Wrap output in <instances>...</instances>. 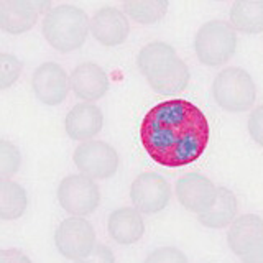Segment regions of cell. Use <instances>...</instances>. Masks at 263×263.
<instances>
[{
    "label": "cell",
    "mask_w": 263,
    "mask_h": 263,
    "mask_svg": "<svg viewBox=\"0 0 263 263\" xmlns=\"http://www.w3.org/2000/svg\"><path fill=\"white\" fill-rule=\"evenodd\" d=\"M140 140L155 163L181 168L201 158L209 145L211 127L197 105L186 99H170L146 112Z\"/></svg>",
    "instance_id": "1"
},
{
    "label": "cell",
    "mask_w": 263,
    "mask_h": 263,
    "mask_svg": "<svg viewBox=\"0 0 263 263\" xmlns=\"http://www.w3.org/2000/svg\"><path fill=\"white\" fill-rule=\"evenodd\" d=\"M137 66L155 92L164 96L183 92L191 78L175 48L163 41H152L140 49Z\"/></svg>",
    "instance_id": "2"
},
{
    "label": "cell",
    "mask_w": 263,
    "mask_h": 263,
    "mask_svg": "<svg viewBox=\"0 0 263 263\" xmlns=\"http://www.w3.org/2000/svg\"><path fill=\"white\" fill-rule=\"evenodd\" d=\"M43 35L58 51H74L86 43L89 35V18L79 7L58 5L45 13Z\"/></svg>",
    "instance_id": "3"
},
{
    "label": "cell",
    "mask_w": 263,
    "mask_h": 263,
    "mask_svg": "<svg viewBox=\"0 0 263 263\" xmlns=\"http://www.w3.org/2000/svg\"><path fill=\"white\" fill-rule=\"evenodd\" d=\"M212 96L224 110L245 112L255 104L257 86L245 69L230 66L214 78Z\"/></svg>",
    "instance_id": "4"
},
{
    "label": "cell",
    "mask_w": 263,
    "mask_h": 263,
    "mask_svg": "<svg viewBox=\"0 0 263 263\" xmlns=\"http://www.w3.org/2000/svg\"><path fill=\"white\" fill-rule=\"evenodd\" d=\"M237 49V31L226 20L205 22L197 30L194 51L205 66H222L234 56Z\"/></svg>",
    "instance_id": "5"
},
{
    "label": "cell",
    "mask_w": 263,
    "mask_h": 263,
    "mask_svg": "<svg viewBox=\"0 0 263 263\" xmlns=\"http://www.w3.org/2000/svg\"><path fill=\"white\" fill-rule=\"evenodd\" d=\"M58 201L71 216L84 217L92 214L101 204L97 183L86 175H69L58 186Z\"/></svg>",
    "instance_id": "6"
},
{
    "label": "cell",
    "mask_w": 263,
    "mask_h": 263,
    "mask_svg": "<svg viewBox=\"0 0 263 263\" xmlns=\"http://www.w3.org/2000/svg\"><path fill=\"white\" fill-rule=\"evenodd\" d=\"M74 164L92 179H109L119 170V155L115 148L99 140L82 142L72 155Z\"/></svg>",
    "instance_id": "7"
},
{
    "label": "cell",
    "mask_w": 263,
    "mask_h": 263,
    "mask_svg": "<svg viewBox=\"0 0 263 263\" xmlns=\"http://www.w3.org/2000/svg\"><path fill=\"white\" fill-rule=\"evenodd\" d=\"M56 249L64 258L79 260L94 249L96 230L87 219L72 216L61 220L54 232Z\"/></svg>",
    "instance_id": "8"
},
{
    "label": "cell",
    "mask_w": 263,
    "mask_h": 263,
    "mask_svg": "<svg viewBox=\"0 0 263 263\" xmlns=\"http://www.w3.org/2000/svg\"><path fill=\"white\" fill-rule=\"evenodd\" d=\"M130 199L138 212L156 214L170 204L171 186L158 173L146 171L134 179L130 186Z\"/></svg>",
    "instance_id": "9"
},
{
    "label": "cell",
    "mask_w": 263,
    "mask_h": 263,
    "mask_svg": "<svg viewBox=\"0 0 263 263\" xmlns=\"http://www.w3.org/2000/svg\"><path fill=\"white\" fill-rule=\"evenodd\" d=\"M31 87L38 101L46 105H58L69 92V78L61 64L43 63L33 72Z\"/></svg>",
    "instance_id": "10"
},
{
    "label": "cell",
    "mask_w": 263,
    "mask_h": 263,
    "mask_svg": "<svg viewBox=\"0 0 263 263\" xmlns=\"http://www.w3.org/2000/svg\"><path fill=\"white\" fill-rule=\"evenodd\" d=\"M217 187L199 173H186L176 181V197L184 209L194 214L208 211L216 201Z\"/></svg>",
    "instance_id": "11"
},
{
    "label": "cell",
    "mask_w": 263,
    "mask_h": 263,
    "mask_svg": "<svg viewBox=\"0 0 263 263\" xmlns=\"http://www.w3.org/2000/svg\"><path fill=\"white\" fill-rule=\"evenodd\" d=\"M89 31L104 46H119L127 40L130 23L127 15L115 7H102L89 22Z\"/></svg>",
    "instance_id": "12"
},
{
    "label": "cell",
    "mask_w": 263,
    "mask_h": 263,
    "mask_svg": "<svg viewBox=\"0 0 263 263\" xmlns=\"http://www.w3.org/2000/svg\"><path fill=\"white\" fill-rule=\"evenodd\" d=\"M69 87L76 97L86 102H94L104 97L109 90V78L99 64L82 63L76 69H72Z\"/></svg>",
    "instance_id": "13"
},
{
    "label": "cell",
    "mask_w": 263,
    "mask_h": 263,
    "mask_svg": "<svg viewBox=\"0 0 263 263\" xmlns=\"http://www.w3.org/2000/svg\"><path fill=\"white\" fill-rule=\"evenodd\" d=\"M102 125H104L102 110L90 102L76 104L68 112L64 120L66 134L72 140H78V142L92 140L102 130Z\"/></svg>",
    "instance_id": "14"
},
{
    "label": "cell",
    "mask_w": 263,
    "mask_h": 263,
    "mask_svg": "<svg viewBox=\"0 0 263 263\" xmlns=\"http://www.w3.org/2000/svg\"><path fill=\"white\" fill-rule=\"evenodd\" d=\"M109 235L120 245H132L138 242L145 234V222L142 212L135 208H119L110 212L107 222Z\"/></svg>",
    "instance_id": "15"
},
{
    "label": "cell",
    "mask_w": 263,
    "mask_h": 263,
    "mask_svg": "<svg viewBox=\"0 0 263 263\" xmlns=\"http://www.w3.org/2000/svg\"><path fill=\"white\" fill-rule=\"evenodd\" d=\"M263 237V219L257 214L243 216L230 222L227 232V243L237 257L243 255L250 247Z\"/></svg>",
    "instance_id": "16"
},
{
    "label": "cell",
    "mask_w": 263,
    "mask_h": 263,
    "mask_svg": "<svg viewBox=\"0 0 263 263\" xmlns=\"http://www.w3.org/2000/svg\"><path fill=\"white\" fill-rule=\"evenodd\" d=\"M38 20V13L23 0H2L0 2V30L10 35H20L31 30Z\"/></svg>",
    "instance_id": "17"
},
{
    "label": "cell",
    "mask_w": 263,
    "mask_h": 263,
    "mask_svg": "<svg viewBox=\"0 0 263 263\" xmlns=\"http://www.w3.org/2000/svg\"><path fill=\"white\" fill-rule=\"evenodd\" d=\"M237 211L238 202L235 194L227 187H217L216 201L208 211L197 214V220L208 229H224L237 217Z\"/></svg>",
    "instance_id": "18"
},
{
    "label": "cell",
    "mask_w": 263,
    "mask_h": 263,
    "mask_svg": "<svg viewBox=\"0 0 263 263\" xmlns=\"http://www.w3.org/2000/svg\"><path fill=\"white\" fill-rule=\"evenodd\" d=\"M230 25L234 30L257 35L263 31V0H235L230 7Z\"/></svg>",
    "instance_id": "19"
},
{
    "label": "cell",
    "mask_w": 263,
    "mask_h": 263,
    "mask_svg": "<svg viewBox=\"0 0 263 263\" xmlns=\"http://www.w3.org/2000/svg\"><path fill=\"white\" fill-rule=\"evenodd\" d=\"M28 208L27 191L10 179L0 181V220L20 219Z\"/></svg>",
    "instance_id": "20"
},
{
    "label": "cell",
    "mask_w": 263,
    "mask_h": 263,
    "mask_svg": "<svg viewBox=\"0 0 263 263\" xmlns=\"http://www.w3.org/2000/svg\"><path fill=\"white\" fill-rule=\"evenodd\" d=\"M125 15L142 25L160 22L168 12V0H122Z\"/></svg>",
    "instance_id": "21"
},
{
    "label": "cell",
    "mask_w": 263,
    "mask_h": 263,
    "mask_svg": "<svg viewBox=\"0 0 263 263\" xmlns=\"http://www.w3.org/2000/svg\"><path fill=\"white\" fill-rule=\"evenodd\" d=\"M22 166V153L12 142L0 140V181L10 179Z\"/></svg>",
    "instance_id": "22"
},
{
    "label": "cell",
    "mask_w": 263,
    "mask_h": 263,
    "mask_svg": "<svg viewBox=\"0 0 263 263\" xmlns=\"http://www.w3.org/2000/svg\"><path fill=\"white\" fill-rule=\"evenodd\" d=\"M23 64L16 56L0 53V90L8 89L18 81Z\"/></svg>",
    "instance_id": "23"
},
{
    "label": "cell",
    "mask_w": 263,
    "mask_h": 263,
    "mask_svg": "<svg viewBox=\"0 0 263 263\" xmlns=\"http://www.w3.org/2000/svg\"><path fill=\"white\" fill-rule=\"evenodd\" d=\"M143 263H187V258L176 247H160L148 255Z\"/></svg>",
    "instance_id": "24"
},
{
    "label": "cell",
    "mask_w": 263,
    "mask_h": 263,
    "mask_svg": "<svg viewBox=\"0 0 263 263\" xmlns=\"http://www.w3.org/2000/svg\"><path fill=\"white\" fill-rule=\"evenodd\" d=\"M74 263H115V255L110 247L104 243H96L86 257L76 260Z\"/></svg>",
    "instance_id": "25"
},
{
    "label": "cell",
    "mask_w": 263,
    "mask_h": 263,
    "mask_svg": "<svg viewBox=\"0 0 263 263\" xmlns=\"http://www.w3.org/2000/svg\"><path fill=\"white\" fill-rule=\"evenodd\" d=\"M249 134L255 140V143L263 146V105L250 112L249 117Z\"/></svg>",
    "instance_id": "26"
},
{
    "label": "cell",
    "mask_w": 263,
    "mask_h": 263,
    "mask_svg": "<svg viewBox=\"0 0 263 263\" xmlns=\"http://www.w3.org/2000/svg\"><path fill=\"white\" fill-rule=\"evenodd\" d=\"M242 263H263V237L258 238L249 250L240 255Z\"/></svg>",
    "instance_id": "27"
},
{
    "label": "cell",
    "mask_w": 263,
    "mask_h": 263,
    "mask_svg": "<svg viewBox=\"0 0 263 263\" xmlns=\"http://www.w3.org/2000/svg\"><path fill=\"white\" fill-rule=\"evenodd\" d=\"M0 263H31V260L18 249H5L0 250Z\"/></svg>",
    "instance_id": "28"
},
{
    "label": "cell",
    "mask_w": 263,
    "mask_h": 263,
    "mask_svg": "<svg viewBox=\"0 0 263 263\" xmlns=\"http://www.w3.org/2000/svg\"><path fill=\"white\" fill-rule=\"evenodd\" d=\"M25 4H28L33 10H35L38 15L40 13H46L49 10V7H51L53 0H23Z\"/></svg>",
    "instance_id": "29"
},
{
    "label": "cell",
    "mask_w": 263,
    "mask_h": 263,
    "mask_svg": "<svg viewBox=\"0 0 263 263\" xmlns=\"http://www.w3.org/2000/svg\"><path fill=\"white\" fill-rule=\"evenodd\" d=\"M219 2H224V0H219Z\"/></svg>",
    "instance_id": "30"
}]
</instances>
